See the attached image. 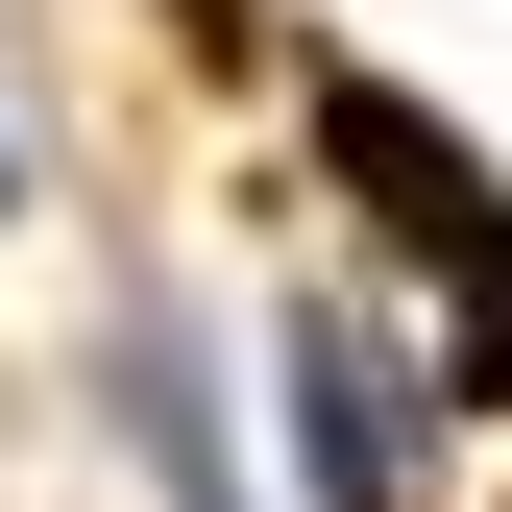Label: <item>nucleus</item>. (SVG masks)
<instances>
[{
    "instance_id": "nucleus-1",
    "label": "nucleus",
    "mask_w": 512,
    "mask_h": 512,
    "mask_svg": "<svg viewBox=\"0 0 512 512\" xmlns=\"http://www.w3.org/2000/svg\"><path fill=\"white\" fill-rule=\"evenodd\" d=\"M293 439H317V512H415V439H391V366L342 317H293Z\"/></svg>"
}]
</instances>
